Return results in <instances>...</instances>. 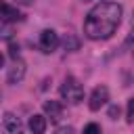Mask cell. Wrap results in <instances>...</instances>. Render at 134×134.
Listing matches in <instances>:
<instances>
[{
  "instance_id": "1",
  "label": "cell",
  "mask_w": 134,
  "mask_h": 134,
  "mask_svg": "<svg viewBox=\"0 0 134 134\" xmlns=\"http://www.w3.org/2000/svg\"><path fill=\"white\" fill-rule=\"evenodd\" d=\"M124 8L115 2H100L92 6L84 19V34L90 40H107L121 23Z\"/></svg>"
},
{
  "instance_id": "2",
  "label": "cell",
  "mask_w": 134,
  "mask_h": 134,
  "mask_svg": "<svg viewBox=\"0 0 134 134\" xmlns=\"http://www.w3.org/2000/svg\"><path fill=\"white\" fill-rule=\"evenodd\" d=\"M59 92H61V96H63L65 100H69V103H73V105H77V103L84 100V86H82L75 77H67V80L61 84Z\"/></svg>"
},
{
  "instance_id": "3",
  "label": "cell",
  "mask_w": 134,
  "mask_h": 134,
  "mask_svg": "<svg viewBox=\"0 0 134 134\" xmlns=\"http://www.w3.org/2000/svg\"><path fill=\"white\" fill-rule=\"evenodd\" d=\"M107 100H109V90H107V86H96V88L92 90V94H90L88 107H90L92 111H98Z\"/></svg>"
},
{
  "instance_id": "4",
  "label": "cell",
  "mask_w": 134,
  "mask_h": 134,
  "mask_svg": "<svg viewBox=\"0 0 134 134\" xmlns=\"http://www.w3.org/2000/svg\"><path fill=\"white\" fill-rule=\"evenodd\" d=\"M59 46V36L54 29H44L40 34V50L42 52H52Z\"/></svg>"
},
{
  "instance_id": "5",
  "label": "cell",
  "mask_w": 134,
  "mask_h": 134,
  "mask_svg": "<svg viewBox=\"0 0 134 134\" xmlns=\"http://www.w3.org/2000/svg\"><path fill=\"white\" fill-rule=\"evenodd\" d=\"M25 71H27L25 63H23L21 59H15V63L8 67V73H6V82H8V84H19V82L25 77Z\"/></svg>"
},
{
  "instance_id": "6",
  "label": "cell",
  "mask_w": 134,
  "mask_h": 134,
  "mask_svg": "<svg viewBox=\"0 0 134 134\" xmlns=\"http://www.w3.org/2000/svg\"><path fill=\"white\" fill-rule=\"evenodd\" d=\"M21 19H23V15L19 13L17 6H10L6 2H0V21L2 23H17Z\"/></svg>"
},
{
  "instance_id": "7",
  "label": "cell",
  "mask_w": 134,
  "mask_h": 134,
  "mask_svg": "<svg viewBox=\"0 0 134 134\" xmlns=\"http://www.w3.org/2000/svg\"><path fill=\"white\" fill-rule=\"evenodd\" d=\"M44 113H46V117H50V121H59L63 117V105L59 100H46L44 103Z\"/></svg>"
},
{
  "instance_id": "8",
  "label": "cell",
  "mask_w": 134,
  "mask_h": 134,
  "mask_svg": "<svg viewBox=\"0 0 134 134\" xmlns=\"http://www.w3.org/2000/svg\"><path fill=\"white\" fill-rule=\"evenodd\" d=\"M4 128H6L10 134H23V132H25L21 119H19L17 115H13V113H4Z\"/></svg>"
},
{
  "instance_id": "9",
  "label": "cell",
  "mask_w": 134,
  "mask_h": 134,
  "mask_svg": "<svg viewBox=\"0 0 134 134\" xmlns=\"http://www.w3.org/2000/svg\"><path fill=\"white\" fill-rule=\"evenodd\" d=\"M29 130L31 134H44L46 132V117L44 115H31L29 117Z\"/></svg>"
},
{
  "instance_id": "10",
  "label": "cell",
  "mask_w": 134,
  "mask_h": 134,
  "mask_svg": "<svg viewBox=\"0 0 134 134\" xmlns=\"http://www.w3.org/2000/svg\"><path fill=\"white\" fill-rule=\"evenodd\" d=\"M61 44H63V48H65L67 52L80 50V38H77V36H73V34H67V36L61 40Z\"/></svg>"
},
{
  "instance_id": "11",
  "label": "cell",
  "mask_w": 134,
  "mask_h": 134,
  "mask_svg": "<svg viewBox=\"0 0 134 134\" xmlns=\"http://www.w3.org/2000/svg\"><path fill=\"white\" fill-rule=\"evenodd\" d=\"M126 121H128V124L134 121V98L128 100V107H126Z\"/></svg>"
},
{
  "instance_id": "12",
  "label": "cell",
  "mask_w": 134,
  "mask_h": 134,
  "mask_svg": "<svg viewBox=\"0 0 134 134\" xmlns=\"http://www.w3.org/2000/svg\"><path fill=\"white\" fill-rule=\"evenodd\" d=\"M103 130H100V126L98 124H94V121H90V124H86L84 126V134H100Z\"/></svg>"
},
{
  "instance_id": "13",
  "label": "cell",
  "mask_w": 134,
  "mask_h": 134,
  "mask_svg": "<svg viewBox=\"0 0 134 134\" xmlns=\"http://www.w3.org/2000/svg\"><path fill=\"white\" fill-rule=\"evenodd\" d=\"M8 54H10L13 59H19V44L10 42V44H8Z\"/></svg>"
},
{
  "instance_id": "14",
  "label": "cell",
  "mask_w": 134,
  "mask_h": 134,
  "mask_svg": "<svg viewBox=\"0 0 134 134\" xmlns=\"http://www.w3.org/2000/svg\"><path fill=\"white\" fill-rule=\"evenodd\" d=\"M117 115H119V107L117 105H111L109 107V117L111 119H117Z\"/></svg>"
},
{
  "instance_id": "15",
  "label": "cell",
  "mask_w": 134,
  "mask_h": 134,
  "mask_svg": "<svg viewBox=\"0 0 134 134\" xmlns=\"http://www.w3.org/2000/svg\"><path fill=\"white\" fill-rule=\"evenodd\" d=\"M54 134H75V130H73L71 126H65V128H59Z\"/></svg>"
},
{
  "instance_id": "16",
  "label": "cell",
  "mask_w": 134,
  "mask_h": 134,
  "mask_svg": "<svg viewBox=\"0 0 134 134\" xmlns=\"http://www.w3.org/2000/svg\"><path fill=\"white\" fill-rule=\"evenodd\" d=\"M0 38H10V29H6V27L0 25Z\"/></svg>"
},
{
  "instance_id": "17",
  "label": "cell",
  "mask_w": 134,
  "mask_h": 134,
  "mask_svg": "<svg viewBox=\"0 0 134 134\" xmlns=\"http://www.w3.org/2000/svg\"><path fill=\"white\" fill-rule=\"evenodd\" d=\"M17 4H23V6H29V4H34V0H15Z\"/></svg>"
},
{
  "instance_id": "18",
  "label": "cell",
  "mask_w": 134,
  "mask_h": 134,
  "mask_svg": "<svg viewBox=\"0 0 134 134\" xmlns=\"http://www.w3.org/2000/svg\"><path fill=\"white\" fill-rule=\"evenodd\" d=\"M2 65H4V54L0 52V67H2Z\"/></svg>"
},
{
  "instance_id": "19",
  "label": "cell",
  "mask_w": 134,
  "mask_h": 134,
  "mask_svg": "<svg viewBox=\"0 0 134 134\" xmlns=\"http://www.w3.org/2000/svg\"><path fill=\"white\" fill-rule=\"evenodd\" d=\"M0 134H2V128H0Z\"/></svg>"
}]
</instances>
